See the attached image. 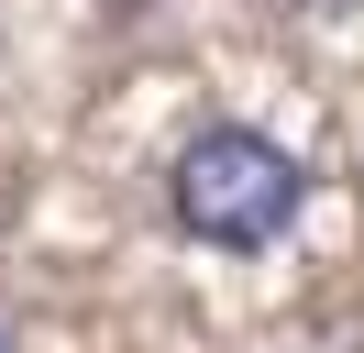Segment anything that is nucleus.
I'll return each instance as SVG.
<instances>
[{"label":"nucleus","instance_id":"1","mask_svg":"<svg viewBox=\"0 0 364 353\" xmlns=\"http://www.w3.org/2000/svg\"><path fill=\"white\" fill-rule=\"evenodd\" d=\"M298 210H309V166H298L276 132H254V122L188 132L177 166H166V221H177L188 243H221V254L276 243Z\"/></svg>","mask_w":364,"mask_h":353},{"label":"nucleus","instance_id":"2","mask_svg":"<svg viewBox=\"0 0 364 353\" xmlns=\"http://www.w3.org/2000/svg\"><path fill=\"white\" fill-rule=\"evenodd\" d=\"M0 353H11V331H0Z\"/></svg>","mask_w":364,"mask_h":353}]
</instances>
